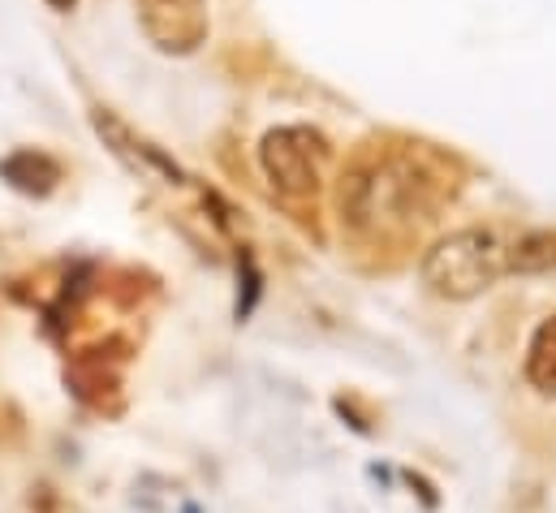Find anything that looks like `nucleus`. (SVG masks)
Here are the masks:
<instances>
[{
  "mask_svg": "<svg viewBox=\"0 0 556 513\" xmlns=\"http://www.w3.org/2000/svg\"><path fill=\"white\" fill-rule=\"evenodd\" d=\"M457 195V168L431 147L367 142L337 182V216L354 238H397Z\"/></svg>",
  "mask_w": 556,
  "mask_h": 513,
  "instance_id": "f257e3e1",
  "label": "nucleus"
},
{
  "mask_svg": "<svg viewBox=\"0 0 556 513\" xmlns=\"http://www.w3.org/2000/svg\"><path fill=\"white\" fill-rule=\"evenodd\" d=\"M501 272H505V247L492 229H457L422 255V285L448 302L488 293Z\"/></svg>",
  "mask_w": 556,
  "mask_h": 513,
  "instance_id": "f03ea898",
  "label": "nucleus"
},
{
  "mask_svg": "<svg viewBox=\"0 0 556 513\" xmlns=\"http://www.w3.org/2000/svg\"><path fill=\"white\" fill-rule=\"evenodd\" d=\"M328 155H332L328 138L306 126H280L273 134H264V142H260L264 177L285 199H315Z\"/></svg>",
  "mask_w": 556,
  "mask_h": 513,
  "instance_id": "7ed1b4c3",
  "label": "nucleus"
},
{
  "mask_svg": "<svg viewBox=\"0 0 556 513\" xmlns=\"http://www.w3.org/2000/svg\"><path fill=\"white\" fill-rule=\"evenodd\" d=\"M142 35L168 52V57H190L207 43L212 17H207V0H135Z\"/></svg>",
  "mask_w": 556,
  "mask_h": 513,
  "instance_id": "20e7f679",
  "label": "nucleus"
},
{
  "mask_svg": "<svg viewBox=\"0 0 556 513\" xmlns=\"http://www.w3.org/2000/svg\"><path fill=\"white\" fill-rule=\"evenodd\" d=\"M91 126H96V134L113 147V155H117V160H126L135 173H142V177H164V182H173V186L181 182L177 160H173V155H164L155 142L139 138V134L126 126L113 109H96V113H91Z\"/></svg>",
  "mask_w": 556,
  "mask_h": 513,
  "instance_id": "39448f33",
  "label": "nucleus"
},
{
  "mask_svg": "<svg viewBox=\"0 0 556 513\" xmlns=\"http://www.w3.org/2000/svg\"><path fill=\"white\" fill-rule=\"evenodd\" d=\"M0 177H4L13 190H22V195L43 199V195H52V190H56V182L65 177V168H61L48 151L26 147V151H13L9 160H0Z\"/></svg>",
  "mask_w": 556,
  "mask_h": 513,
  "instance_id": "423d86ee",
  "label": "nucleus"
},
{
  "mask_svg": "<svg viewBox=\"0 0 556 513\" xmlns=\"http://www.w3.org/2000/svg\"><path fill=\"white\" fill-rule=\"evenodd\" d=\"M505 272H522V276L556 272V229H531L518 242H509L505 247Z\"/></svg>",
  "mask_w": 556,
  "mask_h": 513,
  "instance_id": "0eeeda50",
  "label": "nucleus"
},
{
  "mask_svg": "<svg viewBox=\"0 0 556 513\" xmlns=\"http://www.w3.org/2000/svg\"><path fill=\"white\" fill-rule=\"evenodd\" d=\"M527 380L540 392H556V315L540 324L531 354H527Z\"/></svg>",
  "mask_w": 556,
  "mask_h": 513,
  "instance_id": "6e6552de",
  "label": "nucleus"
},
{
  "mask_svg": "<svg viewBox=\"0 0 556 513\" xmlns=\"http://www.w3.org/2000/svg\"><path fill=\"white\" fill-rule=\"evenodd\" d=\"M48 4H52V9H56V13H70V9H74V4H78V0H48Z\"/></svg>",
  "mask_w": 556,
  "mask_h": 513,
  "instance_id": "1a4fd4ad",
  "label": "nucleus"
}]
</instances>
